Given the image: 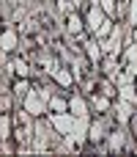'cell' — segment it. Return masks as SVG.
Segmentation results:
<instances>
[{
  "label": "cell",
  "instance_id": "cell-17",
  "mask_svg": "<svg viewBox=\"0 0 137 157\" xmlns=\"http://www.w3.org/2000/svg\"><path fill=\"white\" fill-rule=\"evenodd\" d=\"M126 28H137V0H129V14H126Z\"/></svg>",
  "mask_w": 137,
  "mask_h": 157
},
{
  "label": "cell",
  "instance_id": "cell-9",
  "mask_svg": "<svg viewBox=\"0 0 137 157\" xmlns=\"http://www.w3.org/2000/svg\"><path fill=\"white\" fill-rule=\"evenodd\" d=\"M91 116H74V127H71V135L85 146V141H88V130H91Z\"/></svg>",
  "mask_w": 137,
  "mask_h": 157
},
{
  "label": "cell",
  "instance_id": "cell-12",
  "mask_svg": "<svg viewBox=\"0 0 137 157\" xmlns=\"http://www.w3.org/2000/svg\"><path fill=\"white\" fill-rule=\"evenodd\" d=\"M33 88V80H25V77H19L14 86H11V91H14V97H16V105H22L25 102V97H27V91Z\"/></svg>",
  "mask_w": 137,
  "mask_h": 157
},
{
  "label": "cell",
  "instance_id": "cell-20",
  "mask_svg": "<svg viewBox=\"0 0 137 157\" xmlns=\"http://www.w3.org/2000/svg\"><path fill=\"white\" fill-rule=\"evenodd\" d=\"M132 41L137 44V28H132Z\"/></svg>",
  "mask_w": 137,
  "mask_h": 157
},
{
  "label": "cell",
  "instance_id": "cell-19",
  "mask_svg": "<svg viewBox=\"0 0 137 157\" xmlns=\"http://www.w3.org/2000/svg\"><path fill=\"white\" fill-rule=\"evenodd\" d=\"M71 3H74V8H77V11H80V8H85V6H88V0H71Z\"/></svg>",
  "mask_w": 137,
  "mask_h": 157
},
{
  "label": "cell",
  "instance_id": "cell-5",
  "mask_svg": "<svg viewBox=\"0 0 137 157\" xmlns=\"http://www.w3.org/2000/svg\"><path fill=\"white\" fill-rule=\"evenodd\" d=\"M126 138H129V127H118V124H115V127L107 132V141H104V144H107L110 152H124V149H126Z\"/></svg>",
  "mask_w": 137,
  "mask_h": 157
},
{
  "label": "cell",
  "instance_id": "cell-13",
  "mask_svg": "<svg viewBox=\"0 0 137 157\" xmlns=\"http://www.w3.org/2000/svg\"><path fill=\"white\" fill-rule=\"evenodd\" d=\"M47 105H49V113H66L69 110V99L63 94H52Z\"/></svg>",
  "mask_w": 137,
  "mask_h": 157
},
{
  "label": "cell",
  "instance_id": "cell-7",
  "mask_svg": "<svg viewBox=\"0 0 137 157\" xmlns=\"http://www.w3.org/2000/svg\"><path fill=\"white\" fill-rule=\"evenodd\" d=\"M69 110L74 116H91V102L82 91H71L69 94Z\"/></svg>",
  "mask_w": 137,
  "mask_h": 157
},
{
  "label": "cell",
  "instance_id": "cell-8",
  "mask_svg": "<svg viewBox=\"0 0 137 157\" xmlns=\"http://www.w3.org/2000/svg\"><path fill=\"white\" fill-rule=\"evenodd\" d=\"M85 55H88V61H91L96 69L102 66V61H104V50H102L99 39H93V36H91V39L85 41Z\"/></svg>",
  "mask_w": 137,
  "mask_h": 157
},
{
  "label": "cell",
  "instance_id": "cell-18",
  "mask_svg": "<svg viewBox=\"0 0 137 157\" xmlns=\"http://www.w3.org/2000/svg\"><path fill=\"white\" fill-rule=\"evenodd\" d=\"M11 141H14V138H5V141L0 144V155H3V157H11V155H16V152H19V146H14Z\"/></svg>",
  "mask_w": 137,
  "mask_h": 157
},
{
  "label": "cell",
  "instance_id": "cell-4",
  "mask_svg": "<svg viewBox=\"0 0 137 157\" xmlns=\"http://www.w3.org/2000/svg\"><path fill=\"white\" fill-rule=\"evenodd\" d=\"M19 41H22V33H19V28L16 25H5V30H3V39H0V47H3V52H19Z\"/></svg>",
  "mask_w": 137,
  "mask_h": 157
},
{
  "label": "cell",
  "instance_id": "cell-10",
  "mask_svg": "<svg viewBox=\"0 0 137 157\" xmlns=\"http://www.w3.org/2000/svg\"><path fill=\"white\" fill-rule=\"evenodd\" d=\"M88 102H91V113L96 110L99 116H102V113H107V110L113 108V99H110V97H104L102 91H93V94L88 97Z\"/></svg>",
  "mask_w": 137,
  "mask_h": 157
},
{
  "label": "cell",
  "instance_id": "cell-6",
  "mask_svg": "<svg viewBox=\"0 0 137 157\" xmlns=\"http://www.w3.org/2000/svg\"><path fill=\"white\" fill-rule=\"evenodd\" d=\"M47 119H49V124H52L60 135H69L71 127H74V113H71V110H66V113H47Z\"/></svg>",
  "mask_w": 137,
  "mask_h": 157
},
{
  "label": "cell",
  "instance_id": "cell-2",
  "mask_svg": "<svg viewBox=\"0 0 137 157\" xmlns=\"http://www.w3.org/2000/svg\"><path fill=\"white\" fill-rule=\"evenodd\" d=\"M110 113H113V119H115V124H118V127H129L132 116L137 113V105H135V102H126V99H121V97H118V99L113 102Z\"/></svg>",
  "mask_w": 137,
  "mask_h": 157
},
{
  "label": "cell",
  "instance_id": "cell-1",
  "mask_svg": "<svg viewBox=\"0 0 137 157\" xmlns=\"http://www.w3.org/2000/svg\"><path fill=\"white\" fill-rule=\"evenodd\" d=\"M104 19H107V11L102 8V3L88 0V6H85V28H88V33H96L104 25Z\"/></svg>",
  "mask_w": 137,
  "mask_h": 157
},
{
  "label": "cell",
  "instance_id": "cell-3",
  "mask_svg": "<svg viewBox=\"0 0 137 157\" xmlns=\"http://www.w3.org/2000/svg\"><path fill=\"white\" fill-rule=\"evenodd\" d=\"M63 30H66V39H77L80 33L88 30V28H85V17H82L80 11L66 14V19H63Z\"/></svg>",
  "mask_w": 137,
  "mask_h": 157
},
{
  "label": "cell",
  "instance_id": "cell-16",
  "mask_svg": "<svg viewBox=\"0 0 137 157\" xmlns=\"http://www.w3.org/2000/svg\"><path fill=\"white\" fill-rule=\"evenodd\" d=\"M113 28H115V19H110V17H107V19H104V25H102V28H99V30H96V33H91V36H93V39H99V41H102V39H107V36H110V33H113Z\"/></svg>",
  "mask_w": 137,
  "mask_h": 157
},
{
  "label": "cell",
  "instance_id": "cell-11",
  "mask_svg": "<svg viewBox=\"0 0 137 157\" xmlns=\"http://www.w3.org/2000/svg\"><path fill=\"white\" fill-rule=\"evenodd\" d=\"M60 88H66V91H71L74 86H77V80H74V72H71V66H60L58 72H55V77H52Z\"/></svg>",
  "mask_w": 137,
  "mask_h": 157
},
{
  "label": "cell",
  "instance_id": "cell-21",
  "mask_svg": "<svg viewBox=\"0 0 137 157\" xmlns=\"http://www.w3.org/2000/svg\"><path fill=\"white\" fill-rule=\"evenodd\" d=\"M135 83H137V80H135Z\"/></svg>",
  "mask_w": 137,
  "mask_h": 157
},
{
  "label": "cell",
  "instance_id": "cell-14",
  "mask_svg": "<svg viewBox=\"0 0 137 157\" xmlns=\"http://www.w3.org/2000/svg\"><path fill=\"white\" fill-rule=\"evenodd\" d=\"M5 138H14V119H11V113L0 116V141H5Z\"/></svg>",
  "mask_w": 137,
  "mask_h": 157
},
{
  "label": "cell",
  "instance_id": "cell-15",
  "mask_svg": "<svg viewBox=\"0 0 137 157\" xmlns=\"http://www.w3.org/2000/svg\"><path fill=\"white\" fill-rule=\"evenodd\" d=\"M118 97H121V99H126V102H135V105H137V83L118 86Z\"/></svg>",
  "mask_w": 137,
  "mask_h": 157
}]
</instances>
